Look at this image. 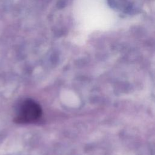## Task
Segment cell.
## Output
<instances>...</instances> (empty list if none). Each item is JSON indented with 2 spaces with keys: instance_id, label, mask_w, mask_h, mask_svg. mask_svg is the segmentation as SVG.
<instances>
[{
  "instance_id": "1",
  "label": "cell",
  "mask_w": 155,
  "mask_h": 155,
  "mask_svg": "<svg viewBox=\"0 0 155 155\" xmlns=\"http://www.w3.org/2000/svg\"><path fill=\"white\" fill-rule=\"evenodd\" d=\"M41 114L40 105L33 100L27 99L22 103L16 120L19 123H30L39 119Z\"/></svg>"
}]
</instances>
